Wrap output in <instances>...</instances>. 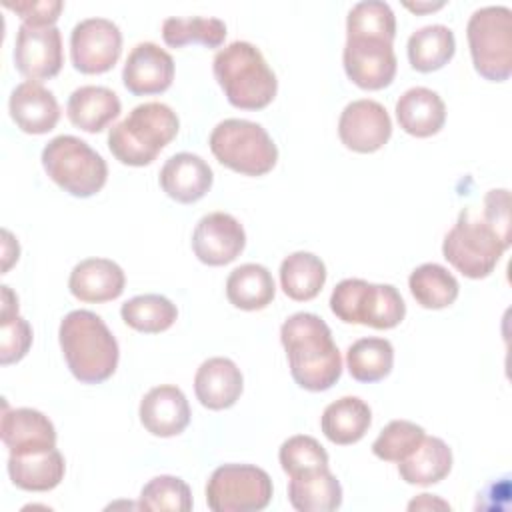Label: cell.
<instances>
[{"label":"cell","instance_id":"cell-39","mask_svg":"<svg viewBox=\"0 0 512 512\" xmlns=\"http://www.w3.org/2000/svg\"><path fill=\"white\" fill-rule=\"evenodd\" d=\"M278 460L282 470L292 478L328 466V452L316 438L296 434L282 442L278 450Z\"/></svg>","mask_w":512,"mask_h":512},{"label":"cell","instance_id":"cell-7","mask_svg":"<svg viewBox=\"0 0 512 512\" xmlns=\"http://www.w3.org/2000/svg\"><path fill=\"white\" fill-rule=\"evenodd\" d=\"M40 160L48 178L76 198L94 196L108 178L106 160L88 142L72 134L52 138Z\"/></svg>","mask_w":512,"mask_h":512},{"label":"cell","instance_id":"cell-36","mask_svg":"<svg viewBox=\"0 0 512 512\" xmlns=\"http://www.w3.org/2000/svg\"><path fill=\"white\" fill-rule=\"evenodd\" d=\"M346 36H372L394 42L396 16L388 2L362 0L354 4L346 18Z\"/></svg>","mask_w":512,"mask_h":512},{"label":"cell","instance_id":"cell-8","mask_svg":"<svg viewBox=\"0 0 512 512\" xmlns=\"http://www.w3.org/2000/svg\"><path fill=\"white\" fill-rule=\"evenodd\" d=\"M330 310L346 324L390 330L406 316V304L392 284H372L362 278L340 280L330 294Z\"/></svg>","mask_w":512,"mask_h":512},{"label":"cell","instance_id":"cell-12","mask_svg":"<svg viewBox=\"0 0 512 512\" xmlns=\"http://www.w3.org/2000/svg\"><path fill=\"white\" fill-rule=\"evenodd\" d=\"M342 62L346 76L364 90L390 86L398 68L392 42L372 36H346Z\"/></svg>","mask_w":512,"mask_h":512},{"label":"cell","instance_id":"cell-45","mask_svg":"<svg viewBox=\"0 0 512 512\" xmlns=\"http://www.w3.org/2000/svg\"><path fill=\"white\" fill-rule=\"evenodd\" d=\"M410 510H422V508H444V510H450V504L440 500V498H434L432 494H420L416 500H412L408 504Z\"/></svg>","mask_w":512,"mask_h":512},{"label":"cell","instance_id":"cell-41","mask_svg":"<svg viewBox=\"0 0 512 512\" xmlns=\"http://www.w3.org/2000/svg\"><path fill=\"white\" fill-rule=\"evenodd\" d=\"M482 216L494 230L502 236L506 244H512V224H510V192L506 188L488 190L484 196Z\"/></svg>","mask_w":512,"mask_h":512},{"label":"cell","instance_id":"cell-17","mask_svg":"<svg viewBox=\"0 0 512 512\" xmlns=\"http://www.w3.org/2000/svg\"><path fill=\"white\" fill-rule=\"evenodd\" d=\"M138 416L142 426L160 438L178 436L190 424V404L184 392L174 384L150 388L140 400Z\"/></svg>","mask_w":512,"mask_h":512},{"label":"cell","instance_id":"cell-29","mask_svg":"<svg viewBox=\"0 0 512 512\" xmlns=\"http://www.w3.org/2000/svg\"><path fill=\"white\" fill-rule=\"evenodd\" d=\"M276 294V284L270 270L262 264H242L226 278V298L240 310H262Z\"/></svg>","mask_w":512,"mask_h":512},{"label":"cell","instance_id":"cell-24","mask_svg":"<svg viewBox=\"0 0 512 512\" xmlns=\"http://www.w3.org/2000/svg\"><path fill=\"white\" fill-rule=\"evenodd\" d=\"M66 472L62 452L54 446L30 454L8 456V476L12 484L26 492H48L56 488Z\"/></svg>","mask_w":512,"mask_h":512},{"label":"cell","instance_id":"cell-9","mask_svg":"<svg viewBox=\"0 0 512 512\" xmlns=\"http://www.w3.org/2000/svg\"><path fill=\"white\" fill-rule=\"evenodd\" d=\"M466 38L476 72L490 82H504L512 74V10L484 6L472 12Z\"/></svg>","mask_w":512,"mask_h":512},{"label":"cell","instance_id":"cell-2","mask_svg":"<svg viewBox=\"0 0 512 512\" xmlns=\"http://www.w3.org/2000/svg\"><path fill=\"white\" fill-rule=\"evenodd\" d=\"M58 340L72 376L82 384H100L116 372L120 348L96 312H68L60 322Z\"/></svg>","mask_w":512,"mask_h":512},{"label":"cell","instance_id":"cell-32","mask_svg":"<svg viewBox=\"0 0 512 512\" xmlns=\"http://www.w3.org/2000/svg\"><path fill=\"white\" fill-rule=\"evenodd\" d=\"M408 288L414 300L428 310H440L450 306L460 292L454 274L436 262H426L414 268L408 278Z\"/></svg>","mask_w":512,"mask_h":512},{"label":"cell","instance_id":"cell-21","mask_svg":"<svg viewBox=\"0 0 512 512\" xmlns=\"http://www.w3.org/2000/svg\"><path fill=\"white\" fill-rule=\"evenodd\" d=\"M244 388L240 368L224 356L204 360L194 376V392L208 410H224L236 404Z\"/></svg>","mask_w":512,"mask_h":512},{"label":"cell","instance_id":"cell-10","mask_svg":"<svg viewBox=\"0 0 512 512\" xmlns=\"http://www.w3.org/2000/svg\"><path fill=\"white\" fill-rule=\"evenodd\" d=\"M272 480L254 464H222L206 484V502L214 512H258L272 500Z\"/></svg>","mask_w":512,"mask_h":512},{"label":"cell","instance_id":"cell-16","mask_svg":"<svg viewBox=\"0 0 512 512\" xmlns=\"http://www.w3.org/2000/svg\"><path fill=\"white\" fill-rule=\"evenodd\" d=\"M174 60L154 42L136 44L122 68V82L134 96L160 94L172 86Z\"/></svg>","mask_w":512,"mask_h":512},{"label":"cell","instance_id":"cell-4","mask_svg":"<svg viewBox=\"0 0 512 512\" xmlns=\"http://www.w3.org/2000/svg\"><path fill=\"white\" fill-rule=\"evenodd\" d=\"M178 128V114L168 104L144 102L110 128L108 148L126 166H148L176 138Z\"/></svg>","mask_w":512,"mask_h":512},{"label":"cell","instance_id":"cell-33","mask_svg":"<svg viewBox=\"0 0 512 512\" xmlns=\"http://www.w3.org/2000/svg\"><path fill=\"white\" fill-rule=\"evenodd\" d=\"M346 364L354 380L378 382L392 372L394 348L386 338H360L348 346Z\"/></svg>","mask_w":512,"mask_h":512},{"label":"cell","instance_id":"cell-46","mask_svg":"<svg viewBox=\"0 0 512 512\" xmlns=\"http://www.w3.org/2000/svg\"><path fill=\"white\" fill-rule=\"evenodd\" d=\"M404 6L408 10H414V12H430V10H438L444 6V2H436V4H430V2H422V4H412V2H404Z\"/></svg>","mask_w":512,"mask_h":512},{"label":"cell","instance_id":"cell-38","mask_svg":"<svg viewBox=\"0 0 512 512\" xmlns=\"http://www.w3.org/2000/svg\"><path fill=\"white\" fill-rule=\"evenodd\" d=\"M424 436V428L416 422L392 420L380 430L378 438L372 442V452L384 462H402L418 448Z\"/></svg>","mask_w":512,"mask_h":512},{"label":"cell","instance_id":"cell-20","mask_svg":"<svg viewBox=\"0 0 512 512\" xmlns=\"http://www.w3.org/2000/svg\"><path fill=\"white\" fill-rule=\"evenodd\" d=\"M0 436L10 454H30L56 446L52 420L34 408H4Z\"/></svg>","mask_w":512,"mask_h":512},{"label":"cell","instance_id":"cell-44","mask_svg":"<svg viewBox=\"0 0 512 512\" xmlns=\"http://www.w3.org/2000/svg\"><path fill=\"white\" fill-rule=\"evenodd\" d=\"M2 288V310H0V318H10L14 314H18V296L10 290V286H0Z\"/></svg>","mask_w":512,"mask_h":512},{"label":"cell","instance_id":"cell-23","mask_svg":"<svg viewBox=\"0 0 512 512\" xmlns=\"http://www.w3.org/2000/svg\"><path fill=\"white\" fill-rule=\"evenodd\" d=\"M396 120L400 128L416 138H428L442 130L446 106L438 92L426 86L408 88L396 102Z\"/></svg>","mask_w":512,"mask_h":512},{"label":"cell","instance_id":"cell-15","mask_svg":"<svg viewBox=\"0 0 512 512\" xmlns=\"http://www.w3.org/2000/svg\"><path fill=\"white\" fill-rule=\"evenodd\" d=\"M246 246L242 224L226 212L202 216L192 232V250L208 266H224L240 256Z\"/></svg>","mask_w":512,"mask_h":512},{"label":"cell","instance_id":"cell-14","mask_svg":"<svg viewBox=\"0 0 512 512\" xmlns=\"http://www.w3.org/2000/svg\"><path fill=\"white\" fill-rule=\"evenodd\" d=\"M338 136L348 150L360 154L376 152L392 136L390 114L376 100H352L340 114Z\"/></svg>","mask_w":512,"mask_h":512},{"label":"cell","instance_id":"cell-25","mask_svg":"<svg viewBox=\"0 0 512 512\" xmlns=\"http://www.w3.org/2000/svg\"><path fill=\"white\" fill-rule=\"evenodd\" d=\"M122 110L120 98L114 90L106 86L86 84L76 88L66 104L68 120L90 134L102 132L112 120L118 118Z\"/></svg>","mask_w":512,"mask_h":512},{"label":"cell","instance_id":"cell-27","mask_svg":"<svg viewBox=\"0 0 512 512\" xmlns=\"http://www.w3.org/2000/svg\"><path fill=\"white\" fill-rule=\"evenodd\" d=\"M288 500L298 512H332L342 504V486L328 466L290 478Z\"/></svg>","mask_w":512,"mask_h":512},{"label":"cell","instance_id":"cell-13","mask_svg":"<svg viewBox=\"0 0 512 512\" xmlns=\"http://www.w3.org/2000/svg\"><path fill=\"white\" fill-rule=\"evenodd\" d=\"M64 62L62 36L56 26L20 24L14 42V66L28 80L54 78Z\"/></svg>","mask_w":512,"mask_h":512},{"label":"cell","instance_id":"cell-3","mask_svg":"<svg viewBox=\"0 0 512 512\" xmlns=\"http://www.w3.org/2000/svg\"><path fill=\"white\" fill-rule=\"evenodd\" d=\"M214 78L234 108L262 110L276 92L278 80L260 48L246 40H236L216 52L212 60Z\"/></svg>","mask_w":512,"mask_h":512},{"label":"cell","instance_id":"cell-6","mask_svg":"<svg viewBox=\"0 0 512 512\" xmlns=\"http://www.w3.org/2000/svg\"><path fill=\"white\" fill-rule=\"evenodd\" d=\"M214 158L244 176L268 174L278 162V148L266 128L244 118H226L210 132Z\"/></svg>","mask_w":512,"mask_h":512},{"label":"cell","instance_id":"cell-28","mask_svg":"<svg viewBox=\"0 0 512 512\" xmlns=\"http://www.w3.org/2000/svg\"><path fill=\"white\" fill-rule=\"evenodd\" d=\"M452 470V450L438 436H424L418 448L398 462V474L406 484L430 486L444 480Z\"/></svg>","mask_w":512,"mask_h":512},{"label":"cell","instance_id":"cell-1","mask_svg":"<svg viewBox=\"0 0 512 512\" xmlns=\"http://www.w3.org/2000/svg\"><path fill=\"white\" fill-rule=\"evenodd\" d=\"M294 382L310 392L332 388L342 374V356L330 326L312 312H296L280 326Z\"/></svg>","mask_w":512,"mask_h":512},{"label":"cell","instance_id":"cell-43","mask_svg":"<svg viewBox=\"0 0 512 512\" xmlns=\"http://www.w3.org/2000/svg\"><path fill=\"white\" fill-rule=\"evenodd\" d=\"M2 236H4V242H2V248H4V264H2V274H6L10 270V266L18 260V254H20V246L16 242V238L10 234V230H2Z\"/></svg>","mask_w":512,"mask_h":512},{"label":"cell","instance_id":"cell-19","mask_svg":"<svg viewBox=\"0 0 512 512\" xmlns=\"http://www.w3.org/2000/svg\"><path fill=\"white\" fill-rule=\"evenodd\" d=\"M160 188L180 204H192L212 188L214 174L208 162L192 152L170 156L160 168Z\"/></svg>","mask_w":512,"mask_h":512},{"label":"cell","instance_id":"cell-26","mask_svg":"<svg viewBox=\"0 0 512 512\" xmlns=\"http://www.w3.org/2000/svg\"><path fill=\"white\" fill-rule=\"evenodd\" d=\"M370 424L372 410L358 396H342L330 402L320 418V428L324 436L338 446H348L362 440Z\"/></svg>","mask_w":512,"mask_h":512},{"label":"cell","instance_id":"cell-42","mask_svg":"<svg viewBox=\"0 0 512 512\" xmlns=\"http://www.w3.org/2000/svg\"><path fill=\"white\" fill-rule=\"evenodd\" d=\"M4 8L16 12L24 24L36 26H54L58 20L64 2L62 0H16L4 2Z\"/></svg>","mask_w":512,"mask_h":512},{"label":"cell","instance_id":"cell-37","mask_svg":"<svg viewBox=\"0 0 512 512\" xmlns=\"http://www.w3.org/2000/svg\"><path fill=\"white\" fill-rule=\"evenodd\" d=\"M138 508L150 512H190L192 510V492L190 486L170 474L156 476L148 480L140 492Z\"/></svg>","mask_w":512,"mask_h":512},{"label":"cell","instance_id":"cell-11","mask_svg":"<svg viewBox=\"0 0 512 512\" xmlns=\"http://www.w3.org/2000/svg\"><path fill=\"white\" fill-rule=\"evenodd\" d=\"M122 54V32L108 18L80 20L70 34V60L82 74H104Z\"/></svg>","mask_w":512,"mask_h":512},{"label":"cell","instance_id":"cell-40","mask_svg":"<svg viewBox=\"0 0 512 512\" xmlns=\"http://www.w3.org/2000/svg\"><path fill=\"white\" fill-rule=\"evenodd\" d=\"M32 346V326L20 314L0 318V364L20 362Z\"/></svg>","mask_w":512,"mask_h":512},{"label":"cell","instance_id":"cell-34","mask_svg":"<svg viewBox=\"0 0 512 512\" xmlns=\"http://www.w3.org/2000/svg\"><path fill=\"white\" fill-rule=\"evenodd\" d=\"M120 316L138 332L158 334L176 322L178 308L162 294H140L122 304Z\"/></svg>","mask_w":512,"mask_h":512},{"label":"cell","instance_id":"cell-18","mask_svg":"<svg viewBox=\"0 0 512 512\" xmlns=\"http://www.w3.org/2000/svg\"><path fill=\"white\" fill-rule=\"evenodd\" d=\"M10 118L26 134H46L60 120V106L52 90L36 80L20 82L8 100Z\"/></svg>","mask_w":512,"mask_h":512},{"label":"cell","instance_id":"cell-31","mask_svg":"<svg viewBox=\"0 0 512 512\" xmlns=\"http://www.w3.org/2000/svg\"><path fill=\"white\" fill-rule=\"evenodd\" d=\"M456 50L454 32L444 24H428L408 38V60L418 72H434L450 62Z\"/></svg>","mask_w":512,"mask_h":512},{"label":"cell","instance_id":"cell-22","mask_svg":"<svg viewBox=\"0 0 512 512\" xmlns=\"http://www.w3.org/2000/svg\"><path fill=\"white\" fill-rule=\"evenodd\" d=\"M124 270L108 258L80 260L68 278V288L80 302H108L124 292Z\"/></svg>","mask_w":512,"mask_h":512},{"label":"cell","instance_id":"cell-30","mask_svg":"<svg viewBox=\"0 0 512 512\" xmlns=\"http://www.w3.org/2000/svg\"><path fill=\"white\" fill-rule=\"evenodd\" d=\"M326 282V264L312 252H292L280 264V284L288 298L296 302L312 300Z\"/></svg>","mask_w":512,"mask_h":512},{"label":"cell","instance_id":"cell-5","mask_svg":"<svg viewBox=\"0 0 512 512\" xmlns=\"http://www.w3.org/2000/svg\"><path fill=\"white\" fill-rule=\"evenodd\" d=\"M510 244L482 216V210L464 208L456 224L444 236V258L466 278H486Z\"/></svg>","mask_w":512,"mask_h":512},{"label":"cell","instance_id":"cell-35","mask_svg":"<svg viewBox=\"0 0 512 512\" xmlns=\"http://www.w3.org/2000/svg\"><path fill=\"white\" fill-rule=\"evenodd\" d=\"M162 38L172 48H182L192 42H200L206 48H218L226 38V24L220 18L170 16L162 22Z\"/></svg>","mask_w":512,"mask_h":512}]
</instances>
